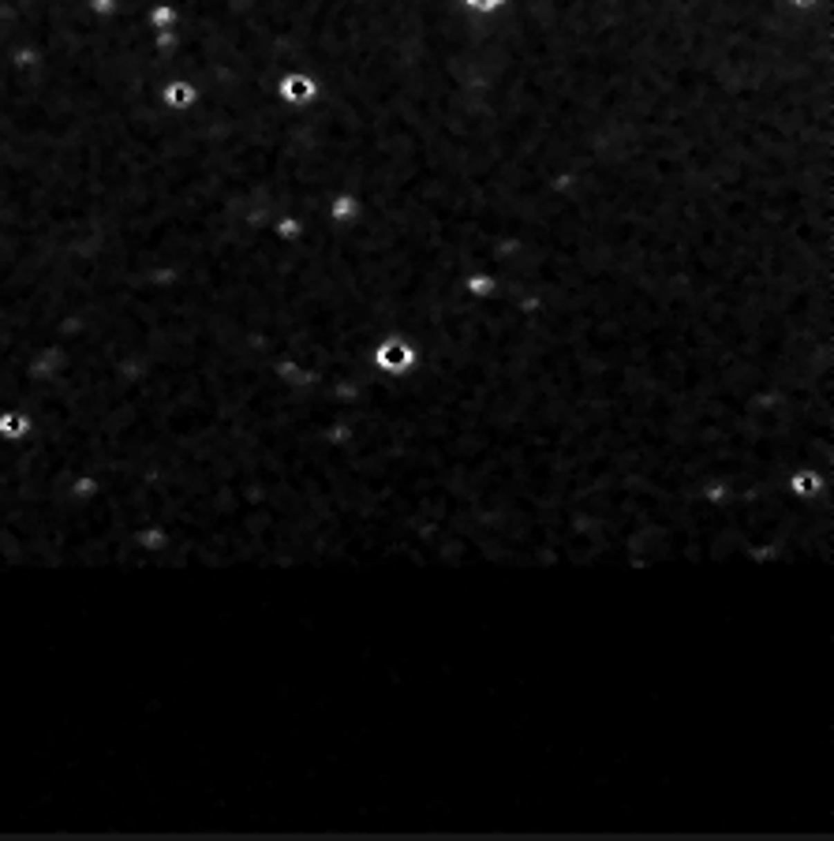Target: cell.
<instances>
[{"label":"cell","mask_w":834,"mask_h":841,"mask_svg":"<svg viewBox=\"0 0 834 841\" xmlns=\"http://www.w3.org/2000/svg\"><path fill=\"white\" fill-rule=\"evenodd\" d=\"M416 363H419V352L416 348H408L400 337H389V344L378 348V367L382 371H389V374H408Z\"/></svg>","instance_id":"obj_1"},{"label":"cell","mask_w":834,"mask_h":841,"mask_svg":"<svg viewBox=\"0 0 834 841\" xmlns=\"http://www.w3.org/2000/svg\"><path fill=\"white\" fill-rule=\"evenodd\" d=\"M285 90H288V98H292V101H296V98H304V101H307L315 86H311L307 79H288V82H285Z\"/></svg>","instance_id":"obj_2"}]
</instances>
